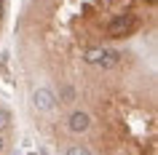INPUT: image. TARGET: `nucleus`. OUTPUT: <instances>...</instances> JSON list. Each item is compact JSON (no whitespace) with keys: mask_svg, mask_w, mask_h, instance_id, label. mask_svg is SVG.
<instances>
[{"mask_svg":"<svg viewBox=\"0 0 158 155\" xmlns=\"http://www.w3.org/2000/svg\"><path fill=\"white\" fill-rule=\"evenodd\" d=\"M67 126H70V131H75V134H83V131L91 128V115L83 112V110H75V112L70 115Z\"/></svg>","mask_w":158,"mask_h":155,"instance_id":"3","label":"nucleus"},{"mask_svg":"<svg viewBox=\"0 0 158 155\" xmlns=\"http://www.w3.org/2000/svg\"><path fill=\"white\" fill-rule=\"evenodd\" d=\"M118 62H121V54H118L115 48H102L97 67H102V70H113V67H118Z\"/></svg>","mask_w":158,"mask_h":155,"instance_id":"4","label":"nucleus"},{"mask_svg":"<svg viewBox=\"0 0 158 155\" xmlns=\"http://www.w3.org/2000/svg\"><path fill=\"white\" fill-rule=\"evenodd\" d=\"M6 150V137H3V131H0V153Z\"/></svg>","mask_w":158,"mask_h":155,"instance_id":"9","label":"nucleus"},{"mask_svg":"<svg viewBox=\"0 0 158 155\" xmlns=\"http://www.w3.org/2000/svg\"><path fill=\"white\" fill-rule=\"evenodd\" d=\"M64 155H91V153H89V147H86V145H70Z\"/></svg>","mask_w":158,"mask_h":155,"instance_id":"7","label":"nucleus"},{"mask_svg":"<svg viewBox=\"0 0 158 155\" xmlns=\"http://www.w3.org/2000/svg\"><path fill=\"white\" fill-rule=\"evenodd\" d=\"M32 104L35 110H40V112H51L54 107H56V96H54V91L51 88H35L32 91Z\"/></svg>","mask_w":158,"mask_h":155,"instance_id":"2","label":"nucleus"},{"mask_svg":"<svg viewBox=\"0 0 158 155\" xmlns=\"http://www.w3.org/2000/svg\"><path fill=\"white\" fill-rule=\"evenodd\" d=\"M134 27H137V19L129 16V14H123V16H115L110 22L107 32H110V38H123V35H131Z\"/></svg>","mask_w":158,"mask_h":155,"instance_id":"1","label":"nucleus"},{"mask_svg":"<svg viewBox=\"0 0 158 155\" xmlns=\"http://www.w3.org/2000/svg\"><path fill=\"white\" fill-rule=\"evenodd\" d=\"M99 54H102V48H86L83 59L89 62V64H97V62H99Z\"/></svg>","mask_w":158,"mask_h":155,"instance_id":"6","label":"nucleus"},{"mask_svg":"<svg viewBox=\"0 0 158 155\" xmlns=\"http://www.w3.org/2000/svg\"><path fill=\"white\" fill-rule=\"evenodd\" d=\"M6 14V0H0V16Z\"/></svg>","mask_w":158,"mask_h":155,"instance_id":"10","label":"nucleus"},{"mask_svg":"<svg viewBox=\"0 0 158 155\" xmlns=\"http://www.w3.org/2000/svg\"><path fill=\"white\" fill-rule=\"evenodd\" d=\"M75 96H78V91H75L73 86H62V94H59V99H62L64 104H73Z\"/></svg>","mask_w":158,"mask_h":155,"instance_id":"5","label":"nucleus"},{"mask_svg":"<svg viewBox=\"0 0 158 155\" xmlns=\"http://www.w3.org/2000/svg\"><path fill=\"white\" fill-rule=\"evenodd\" d=\"M8 126H11V112L6 107H0V131H6Z\"/></svg>","mask_w":158,"mask_h":155,"instance_id":"8","label":"nucleus"}]
</instances>
